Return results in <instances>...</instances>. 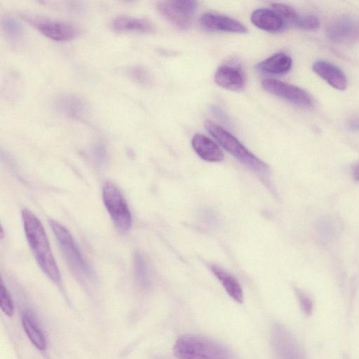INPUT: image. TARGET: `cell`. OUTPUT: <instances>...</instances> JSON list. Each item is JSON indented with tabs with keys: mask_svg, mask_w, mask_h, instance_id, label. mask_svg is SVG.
<instances>
[{
	"mask_svg": "<svg viewBox=\"0 0 359 359\" xmlns=\"http://www.w3.org/2000/svg\"><path fill=\"white\" fill-rule=\"evenodd\" d=\"M22 324L27 336L36 348L41 351L45 350L47 346L46 339L34 318L29 313H24Z\"/></svg>",
	"mask_w": 359,
	"mask_h": 359,
	"instance_id": "obj_20",
	"label": "cell"
},
{
	"mask_svg": "<svg viewBox=\"0 0 359 359\" xmlns=\"http://www.w3.org/2000/svg\"><path fill=\"white\" fill-rule=\"evenodd\" d=\"M296 294L304 313L306 315L311 314L313 309V304L311 299L299 290H296Z\"/></svg>",
	"mask_w": 359,
	"mask_h": 359,
	"instance_id": "obj_28",
	"label": "cell"
},
{
	"mask_svg": "<svg viewBox=\"0 0 359 359\" xmlns=\"http://www.w3.org/2000/svg\"><path fill=\"white\" fill-rule=\"evenodd\" d=\"M271 340L278 359H305L295 338L282 325H274Z\"/></svg>",
	"mask_w": 359,
	"mask_h": 359,
	"instance_id": "obj_9",
	"label": "cell"
},
{
	"mask_svg": "<svg viewBox=\"0 0 359 359\" xmlns=\"http://www.w3.org/2000/svg\"><path fill=\"white\" fill-rule=\"evenodd\" d=\"M0 306L1 311L8 316H12L14 306L12 298L7 288L3 285L0 287Z\"/></svg>",
	"mask_w": 359,
	"mask_h": 359,
	"instance_id": "obj_23",
	"label": "cell"
},
{
	"mask_svg": "<svg viewBox=\"0 0 359 359\" xmlns=\"http://www.w3.org/2000/svg\"><path fill=\"white\" fill-rule=\"evenodd\" d=\"M250 20L257 27L270 32H278L284 26L283 18L274 10L269 8L255 10Z\"/></svg>",
	"mask_w": 359,
	"mask_h": 359,
	"instance_id": "obj_16",
	"label": "cell"
},
{
	"mask_svg": "<svg viewBox=\"0 0 359 359\" xmlns=\"http://www.w3.org/2000/svg\"><path fill=\"white\" fill-rule=\"evenodd\" d=\"M295 25L303 29L313 30L319 27V20L312 15H300Z\"/></svg>",
	"mask_w": 359,
	"mask_h": 359,
	"instance_id": "obj_26",
	"label": "cell"
},
{
	"mask_svg": "<svg viewBox=\"0 0 359 359\" xmlns=\"http://www.w3.org/2000/svg\"><path fill=\"white\" fill-rule=\"evenodd\" d=\"M21 216L27 241L39 267L50 280L60 283V273L41 222L27 208L22 210Z\"/></svg>",
	"mask_w": 359,
	"mask_h": 359,
	"instance_id": "obj_1",
	"label": "cell"
},
{
	"mask_svg": "<svg viewBox=\"0 0 359 359\" xmlns=\"http://www.w3.org/2000/svg\"><path fill=\"white\" fill-rule=\"evenodd\" d=\"M215 81L220 87L233 91L244 88L245 79L242 71L236 67L222 65L215 74Z\"/></svg>",
	"mask_w": 359,
	"mask_h": 359,
	"instance_id": "obj_14",
	"label": "cell"
},
{
	"mask_svg": "<svg viewBox=\"0 0 359 359\" xmlns=\"http://www.w3.org/2000/svg\"><path fill=\"white\" fill-rule=\"evenodd\" d=\"M292 66V60L285 53H276L266 59L258 62L255 68L260 72L272 74H283L288 72Z\"/></svg>",
	"mask_w": 359,
	"mask_h": 359,
	"instance_id": "obj_18",
	"label": "cell"
},
{
	"mask_svg": "<svg viewBox=\"0 0 359 359\" xmlns=\"http://www.w3.org/2000/svg\"><path fill=\"white\" fill-rule=\"evenodd\" d=\"M273 10H274L283 20H286L293 24H296L300 15L297 11L290 5L283 3L272 4Z\"/></svg>",
	"mask_w": 359,
	"mask_h": 359,
	"instance_id": "obj_22",
	"label": "cell"
},
{
	"mask_svg": "<svg viewBox=\"0 0 359 359\" xmlns=\"http://www.w3.org/2000/svg\"><path fill=\"white\" fill-rule=\"evenodd\" d=\"M134 268L137 278L141 281H147L148 278V269L144 257L140 252L135 254Z\"/></svg>",
	"mask_w": 359,
	"mask_h": 359,
	"instance_id": "obj_24",
	"label": "cell"
},
{
	"mask_svg": "<svg viewBox=\"0 0 359 359\" xmlns=\"http://www.w3.org/2000/svg\"><path fill=\"white\" fill-rule=\"evenodd\" d=\"M23 18L40 33L53 41H67L78 34L77 29L67 22L29 15H23Z\"/></svg>",
	"mask_w": 359,
	"mask_h": 359,
	"instance_id": "obj_7",
	"label": "cell"
},
{
	"mask_svg": "<svg viewBox=\"0 0 359 359\" xmlns=\"http://www.w3.org/2000/svg\"><path fill=\"white\" fill-rule=\"evenodd\" d=\"M348 127L353 131H359V117L352 118L348 123Z\"/></svg>",
	"mask_w": 359,
	"mask_h": 359,
	"instance_id": "obj_30",
	"label": "cell"
},
{
	"mask_svg": "<svg viewBox=\"0 0 359 359\" xmlns=\"http://www.w3.org/2000/svg\"><path fill=\"white\" fill-rule=\"evenodd\" d=\"M173 353L178 359H233L230 349L208 337L184 334L173 346Z\"/></svg>",
	"mask_w": 359,
	"mask_h": 359,
	"instance_id": "obj_2",
	"label": "cell"
},
{
	"mask_svg": "<svg viewBox=\"0 0 359 359\" xmlns=\"http://www.w3.org/2000/svg\"><path fill=\"white\" fill-rule=\"evenodd\" d=\"M111 27L116 32L149 34L155 32V27L149 20L126 15L115 18Z\"/></svg>",
	"mask_w": 359,
	"mask_h": 359,
	"instance_id": "obj_15",
	"label": "cell"
},
{
	"mask_svg": "<svg viewBox=\"0 0 359 359\" xmlns=\"http://www.w3.org/2000/svg\"><path fill=\"white\" fill-rule=\"evenodd\" d=\"M353 176L355 181L359 182V163L354 167Z\"/></svg>",
	"mask_w": 359,
	"mask_h": 359,
	"instance_id": "obj_31",
	"label": "cell"
},
{
	"mask_svg": "<svg viewBox=\"0 0 359 359\" xmlns=\"http://www.w3.org/2000/svg\"><path fill=\"white\" fill-rule=\"evenodd\" d=\"M204 126L224 149L249 169L260 175L269 172V166L224 128L209 120L205 121Z\"/></svg>",
	"mask_w": 359,
	"mask_h": 359,
	"instance_id": "obj_3",
	"label": "cell"
},
{
	"mask_svg": "<svg viewBox=\"0 0 359 359\" xmlns=\"http://www.w3.org/2000/svg\"><path fill=\"white\" fill-rule=\"evenodd\" d=\"M201 26L208 31L245 34L248 28L241 22L222 15L205 13L200 18Z\"/></svg>",
	"mask_w": 359,
	"mask_h": 359,
	"instance_id": "obj_11",
	"label": "cell"
},
{
	"mask_svg": "<svg viewBox=\"0 0 359 359\" xmlns=\"http://www.w3.org/2000/svg\"><path fill=\"white\" fill-rule=\"evenodd\" d=\"M313 72L329 85L339 90L347 86L344 73L336 65L325 60L316 61L312 66Z\"/></svg>",
	"mask_w": 359,
	"mask_h": 359,
	"instance_id": "obj_12",
	"label": "cell"
},
{
	"mask_svg": "<svg viewBox=\"0 0 359 359\" xmlns=\"http://www.w3.org/2000/svg\"><path fill=\"white\" fill-rule=\"evenodd\" d=\"M130 76L137 83L148 86L151 83V77L148 72L143 67H134L129 70Z\"/></svg>",
	"mask_w": 359,
	"mask_h": 359,
	"instance_id": "obj_25",
	"label": "cell"
},
{
	"mask_svg": "<svg viewBox=\"0 0 359 359\" xmlns=\"http://www.w3.org/2000/svg\"><path fill=\"white\" fill-rule=\"evenodd\" d=\"M102 200L116 229L121 233H126L131 227L132 216L119 189L111 182H105Z\"/></svg>",
	"mask_w": 359,
	"mask_h": 359,
	"instance_id": "obj_5",
	"label": "cell"
},
{
	"mask_svg": "<svg viewBox=\"0 0 359 359\" xmlns=\"http://www.w3.org/2000/svg\"><path fill=\"white\" fill-rule=\"evenodd\" d=\"M210 269L219 280L227 294L237 303H243V293L238 280L219 266L211 265Z\"/></svg>",
	"mask_w": 359,
	"mask_h": 359,
	"instance_id": "obj_19",
	"label": "cell"
},
{
	"mask_svg": "<svg viewBox=\"0 0 359 359\" xmlns=\"http://www.w3.org/2000/svg\"><path fill=\"white\" fill-rule=\"evenodd\" d=\"M91 152L93 158L97 163L102 164L106 161L107 150L103 143H95L92 147Z\"/></svg>",
	"mask_w": 359,
	"mask_h": 359,
	"instance_id": "obj_27",
	"label": "cell"
},
{
	"mask_svg": "<svg viewBox=\"0 0 359 359\" xmlns=\"http://www.w3.org/2000/svg\"><path fill=\"white\" fill-rule=\"evenodd\" d=\"M48 223L69 268L77 275L90 276L91 269L83 257L70 232L55 220L49 219Z\"/></svg>",
	"mask_w": 359,
	"mask_h": 359,
	"instance_id": "obj_4",
	"label": "cell"
},
{
	"mask_svg": "<svg viewBox=\"0 0 359 359\" xmlns=\"http://www.w3.org/2000/svg\"><path fill=\"white\" fill-rule=\"evenodd\" d=\"M2 27L11 44L15 46L22 44L24 39V29L19 21L14 17L6 16L2 20Z\"/></svg>",
	"mask_w": 359,
	"mask_h": 359,
	"instance_id": "obj_21",
	"label": "cell"
},
{
	"mask_svg": "<svg viewBox=\"0 0 359 359\" xmlns=\"http://www.w3.org/2000/svg\"><path fill=\"white\" fill-rule=\"evenodd\" d=\"M191 145L198 156L204 161L219 162L224 158V153L216 142L203 134H195Z\"/></svg>",
	"mask_w": 359,
	"mask_h": 359,
	"instance_id": "obj_13",
	"label": "cell"
},
{
	"mask_svg": "<svg viewBox=\"0 0 359 359\" xmlns=\"http://www.w3.org/2000/svg\"><path fill=\"white\" fill-rule=\"evenodd\" d=\"M198 6V2L193 0H168L157 4L160 14L180 29L189 27Z\"/></svg>",
	"mask_w": 359,
	"mask_h": 359,
	"instance_id": "obj_6",
	"label": "cell"
},
{
	"mask_svg": "<svg viewBox=\"0 0 359 359\" xmlns=\"http://www.w3.org/2000/svg\"><path fill=\"white\" fill-rule=\"evenodd\" d=\"M54 107L62 114L72 118H83L86 105L79 97L73 95H62L54 102Z\"/></svg>",
	"mask_w": 359,
	"mask_h": 359,
	"instance_id": "obj_17",
	"label": "cell"
},
{
	"mask_svg": "<svg viewBox=\"0 0 359 359\" xmlns=\"http://www.w3.org/2000/svg\"><path fill=\"white\" fill-rule=\"evenodd\" d=\"M327 35L336 43H347L359 36V22L348 16L337 17L327 28Z\"/></svg>",
	"mask_w": 359,
	"mask_h": 359,
	"instance_id": "obj_10",
	"label": "cell"
},
{
	"mask_svg": "<svg viewBox=\"0 0 359 359\" xmlns=\"http://www.w3.org/2000/svg\"><path fill=\"white\" fill-rule=\"evenodd\" d=\"M211 111L215 114V116H217L218 118L228 121V117L225 112L219 108L218 106L216 105H212L210 107Z\"/></svg>",
	"mask_w": 359,
	"mask_h": 359,
	"instance_id": "obj_29",
	"label": "cell"
},
{
	"mask_svg": "<svg viewBox=\"0 0 359 359\" xmlns=\"http://www.w3.org/2000/svg\"><path fill=\"white\" fill-rule=\"evenodd\" d=\"M262 88L268 93L280 97L294 105L309 107L312 100L302 88L277 79H267L262 82Z\"/></svg>",
	"mask_w": 359,
	"mask_h": 359,
	"instance_id": "obj_8",
	"label": "cell"
}]
</instances>
